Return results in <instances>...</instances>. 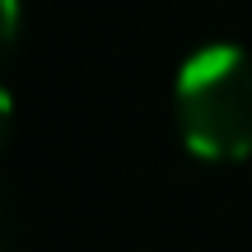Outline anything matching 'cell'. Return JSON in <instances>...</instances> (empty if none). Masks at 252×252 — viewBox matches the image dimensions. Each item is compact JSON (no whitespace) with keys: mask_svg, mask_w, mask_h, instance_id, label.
<instances>
[{"mask_svg":"<svg viewBox=\"0 0 252 252\" xmlns=\"http://www.w3.org/2000/svg\"><path fill=\"white\" fill-rule=\"evenodd\" d=\"M178 135L206 163H243L252 154V56L234 42H206L173 80Z\"/></svg>","mask_w":252,"mask_h":252,"instance_id":"obj_1","label":"cell"}]
</instances>
